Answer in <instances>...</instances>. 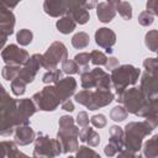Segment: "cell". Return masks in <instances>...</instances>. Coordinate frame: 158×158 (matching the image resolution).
I'll use <instances>...</instances> for the list:
<instances>
[{
	"instance_id": "cell-40",
	"label": "cell",
	"mask_w": 158,
	"mask_h": 158,
	"mask_svg": "<svg viewBox=\"0 0 158 158\" xmlns=\"http://www.w3.org/2000/svg\"><path fill=\"white\" fill-rule=\"evenodd\" d=\"M77 125L81 128L89 126V116L86 114V111H80L78 115H77Z\"/></svg>"
},
{
	"instance_id": "cell-17",
	"label": "cell",
	"mask_w": 158,
	"mask_h": 158,
	"mask_svg": "<svg viewBox=\"0 0 158 158\" xmlns=\"http://www.w3.org/2000/svg\"><path fill=\"white\" fill-rule=\"evenodd\" d=\"M95 42L99 47L105 48L106 53H112V46L116 43V35L111 28L107 27H100L95 32Z\"/></svg>"
},
{
	"instance_id": "cell-36",
	"label": "cell",
	"mask_w": 158,
	"mask_h": 158,
	"mask_svg": "<svg viewBox=\"0 0 158 158\" xmlns=\"http://www.w3.org/2000/svg\"><path fill=\"white\" fill-rule=\"evenodd\" d=\"M74 60L79 64L80 68H85V67H89V62H91V58H90V53H86V52H81V53H78L75 54L74 57Z\"/></svg>"
},
{
	"instance_id": "cell-4",
	"label": "cell",
	"mask_w": 158,
	"mask_h": 158,
	"mask_svg": "<svg viewBox=\"0 0 158 158\" xmlns=\"http://www.w3.org/2000/svg\"><path fill=\"white\" fill-rule=\"evenodd\" d=\"M74 99L78 104L94 111L111 104L115 96L111 89H95V90L83 89L75 94Z\"/></svg>"
},
{
	"instance_id": "cell-31",
	"label": "cell",
	"mask_w": 158,
	"mask_h": 158,
	"mask_svg": "<svg viewBox=\"0 0 158 158\" xmlns=\"http://www.w3.org/2000/svg\"><path fill=\"white\" fill-rule=\"evenodd\" d=\"M116 11L120 14V16L123 20H131L132 19V6L128 1H121L116 6Z\"/></svg>"
},
{
	"instance_id": "cell-34",
	"label": "cell",
	"mask_w": 158,
	"mask_h": 158,
	"mask_svg": "<svg viewBox=\"0 0 158 158\" xmlns=\"http://www.w3.org/2000/svg\"><path fill=\"white\" fill-rule=\"evenodd\" d=\"M90 58H91V63L94 65H105L109 59L106 57V54H104L101 51H98V49H94L90 52Z\"/></svg>"
},
{
	"instance_id": "cell-12",
	"label": "cell",
	"mask_w": 158,
	"mask_h": 158,
	"mask_svg": "<svg viewBox=\"0 0 158 158\" xmlns=\"http://www.w3.org/2000/svg\"><path fill=\"white\" fill-rule=\"evenodd\" d=\"M68 58V51H67V47L64 46V43L59 42V41H56L53 42L48 48L47 51L42 54V58H41V63H42V67L47 70H51V69H54L57 68V65L65 60Z\"/></svg>"
},
{
	"instance_id": "cell-9",
	"label": "cell",
	"mask_w": 158,
	"mask_h": 158,
	"mask_svg": "<svg viewBox=\"0 0 158 158\" xmlns=\"http://www.w3.org/2000/svg\"><path fill=\"white\" fill-rule=\"evenodd\" d=\"M63 153L62 144L58 138H51L48 135L43 132H38L35 139V148H33V157H44L52 158L57 157Z\"/></svg>"
},
{
	"instance_id": "cell-24",
	"label": "cell",
	"mask_w": 158,
	"mask_h": 158,
	"mask_svg": "<svg viewBox=\"0 0 158 158\" xmlns=\"http://www.w3.org/2000/svg\"><path fill=\"white\" fill-rule=\"evenodd\" d=\"M143 156L147 158H158V135H154L143 144Z\"/></svg>"
},
{
	"instance_id": "cell-46",
	"label": "cell",
	"mask_w": 158,
	"mask_h": 158,
	"mask_svg": "<svg viewBox=\"0 0 158 158\" xmlns=\"http://www.w3.org/2000/svg\"><path fill=\"white\" fill-rule=\"evenodd\" d=\"M96 5H98V0H86L85 7L88 10H93L94 7H96Z\"/></svg>"
},
{
	"instance_id": "cell-26",
	"label": "cell",
	"mask_w": 158,
	"mask_h": 158,
	"mask_svg": "<svg viewBox=\"0 0 158 158\" xmlns=\"http://www.w3.org/2000/svg\"><path fill=\"white\" fill-rule=\"evenodd\" d=\"M90 42V37L85 32H78L72 37V44L77 49H83L85 48Z\"/></svg>"
},
{
	"instance_id": "cell-32",
	"label": "cell",
	"mask_w": 158,
	"mask_h": 158,
	"mask_svg": "<svg viewBox=\"0 0 158 158\" xmlns=\"http://www.w3.org/2000/svg\"><path fill=\"white\" fill-rule=\"evenodd\" d=\"M32 38H33V33L27 30V28H22L17 32L16 35V41L17 43H20V46H27L32 42Z\"/></svg>"
},
{
	"instance_id": "cell-29",
	"label": "cell",
	"mask_w": 158,
	"mask_h": 158,
	"mask_svg": "<svg viewBox=\"0 0 158 158\" xmlns=\"http://www.w3.org/2000/svg\"><path fill=\"white\" fill-rule=\"evenodd\" d=\"M127 115H128V112H127V110L125 109L123 105L122 106L121 105H116L110 111V118L114 120V121H116V122H121V121L126 120L127 118Z\"/></svg>"
},
{
	"instance_id": "cell-38",
	"label": "cell",
	"mask_w": 158,
	"mask_h": 158,
	"mask_svg": "<svg viewBox=\"0 0 158 158\" xmlns=\"http://www.w3.org/2000/svg\"><path fill=\"white\" fill-rule=\"evenodd\" d=\"M89 156H91V157H99V153H96L95 151H93L91 148H89L86 146H80L77 149V152H75V157L77 158H79V157H89Z\"/></svg>"
},
{
	"instance_id": "cell-21",
	"label": "cell",
	"mask_w": 158,
	"mask_h": 158,
	"mask_svg": "<svg viewBox=\"0 0 158 158\" xmlns=\"http://www.w3.org/2000/svg\"><path fill=\"white\" fill-rule=\"evenodd\" d=\"M79 139L81 142H84V143H88L90 147H96L100 143V136H99V133L94 128H91L89 126H86V127H84V128L80 130Z\"/></svg>"
},
{
	"instance_id": "cell-7",
	"label": "cell",
	"mask_w": 158,
	"mask_h": 158,
	"mask_svg": "<svg viewBox=\"0 0 158 158\" xmlns=\"http://www.w3.org/2000/svg\"><path fill=\"white\" fill-rule=\"evenodd\" d=\"M86 0H44L43 11L51 17L70 16L85 7Z\"/></svg>"
},
{
	"instance_id": "cell-44",
	"label": "cell",
	"mask_w": 158,
	"mask_h": 158,
	"mask_svg": "<svg viewBox=\"0 0 158 158\" xmlns=\"http://www.w3.org/2000/svg\"><path fill=\"white\" fill-rule=\"evenodd\" d=\"M60 107H62V110H65V111H69V112L74 111V104H73V101L70 99H68L64 102H62L60 104Z\"/></svg>"
},
{
	"instance_id": "cell-13",
	"label": "cell",
	"mask_w": 158,
	"mask_h": 158,
	"mask_svg": "<svg viewBox=\"0 0 158 158\" xmlns=\"http://www.w3.org/2000/svg\"><path fill=\"white\" fill-rule=\"evenodd\" d=\"M125 148V131L120 126H111L109 130V144L105 146L104 153L107 157L118 154Z\"/></svg>"
},
{
	"instance_id": "cell-14",
	"label": "cell",
	"mask_w": 158,
	"mask_h": 158,
	"mask_svg": "<svg viewBox=\"0 0 158 158\" xmlns=\"http://www.w3.org/2000/svg\"><path fill=\"white\" fill-rule=\"evenodd\" d=\"M1 58L6 64L23 65L30 56L26 49L20 48L17 44H7L1 51Z\"/></svg>"
},
{
	"instance_id": "cell-45",
	"label": "cell",
	"mask_w": 158,
	"mask_h": 158,
	"mask_svg": "<svg viewBox=\"0 0 158 158\" xmlns=\"http://www.w3.org/2000/svg\"><path fill=\"white\" fill-rule=\"evenodd\" d=\"M139 156V153H136V152H132L127 148H123L120 153H118V157H137Z\"/></svg>"
},
{
	"instance_id": "cell-28",
	"label": "cell",
	"mask_w": 158,
	"mask_h": 158,
	"mask_svg": "<svg viewBox=\"0 0 158 158\" xmlns=\"http://www.w3.org/2000/svg\"><path fill=\"white\" fill-rule=\"evenodd\" d=\"M62 74H63V70H60L58 68L51 69V70H48L43 74L42 81L44 84H56L57 81H59L62 79Z\"/></svg>"
},
{
	"instance_id": "cell-19",
	"label": "cell",
	"mask_w": 158,
	"mask_h": 158,
	"mask_svg": "<svg viewBox=\"0 0 158 158\" xmlns=\"http://www.w3.org/2000/svg\"><path fill=\"white\" fill-rule=\"evenodd\" d=\"M37 133L33 131V128L28 125H21L19 127H16L15 132H14V141L19 144V146H27L32 142H35Z\"/></svg>"
},
{
	"instance_id": "cell-10",
	"label": "cell",
	"mask_w": 158,
	"mask_h": 158,
	"mask_svg": "<svg viewBox=\"0 0 158 158\" xmlns=\"http://www.w3.org/2000/svg\"><path fill=\"white\" fill-rule=\"evenodd\" d=\"M80 84L83 89H110L112 85L111 77L100 68L81 72Z\"/></svg>"
},
{
	"instance_id": "cell-2",
	"label": "cell",
	"mask_w": 158,
	"mask_h": 158,
	"mask_svg": "<svg viewBox=\"0 0 158 158\" xmlns=\"http://www.w3.org/2000/svg\"><path fill=\"white\" fill-rule=\"evenodd\" d=\"M158 126V115H148L143 121H133L125 126V148L138 153L143 138Z\"/></svg>"
},
{
	"instance_id": "cell-47",
	"label": "cell",
	"mask_w": 158,
	"mask_h": 158,
	"mask_svg": "<svg viewBox=\"0 0 158 158\" xmlns=\"http://www.w3.org/2000/svg\"><path fill=\"white\" fill-rule=\"evenodd\" d=\"M109 4H111V5H114V6H117L120 2H121V0H106Z\"/></svg>"
},
{
	"instance_id": "cell-48",
	"label": "cell",
	"mask_w": 158,
	"mask_h": 158,
	"mask_svg": "<svg viewBox=\"0 0 158 158\" xmlns=\"http://www.w3.org/2000/svg\"><path fill=\"white\" fill-rule=\"evenodd\" d=\"M157 59H158V51H157Z\"/></svg>"
},
{
	"instance_id": "cell-27",
	"label": "cell",
	"mask_w": 158,
	"mask_h": 158,
	"mask_svg": "<svg viewBox=\"0 0 158 158\" xmlns=\"http://www.w3.org/2000/svg\"><path fill=\"white\" fill-rule=\"evenodd\" d=\"M22 65H12V64H6L2 70H1V75L5 80H9V81H12L15 78H17L19 73H20V69H21Z\"/></svg>"
},
{
	"instance_id": "cell-8",
	"label": "cell",
	"mask_w": 158,
	"mask_h": 158,
	"mask_svg": "<svg viewBox=\"0 0 158 158\" xmlns=\"http://www.w3.org/2000/svg\"><path fill=\"white\" fill-rule=\"evenodd\" d=\"M143 68L144 73L141 78L139 89L149 100L158 95V59L146 58L143 60Z\"/></svg>"
},
{
	"instance_id": "cell-23",
	"label": "cell",
	"mask_w": 158,
	"mask_h": 158,
	"mask_svg": "<svg viewBox=\"0 0 158 158\" xmlns=\"http://www.w3.org/2000/svg\"><path fill=\"white\" fill-rule=\"evenodd\" d=\"M77 22L73 17L70 16H62L57 22H56V27L57 30L63 33V35H69L70 32H73L75 30Z\"/></svg>"
},
{
	"instance_id": "cell-37",
	"label": "cell",
	"mask_w": 158,
	"mask_h": 158,
	"mask_svg": "<svg viewBox=\"0 0 158 158\" xmlns=\"http://www.w3.org/2000/svg\"><path fill=\"white\" fill-rule=\"evenodd\" d=\"M90 122L93 123L94 127H96V128H102V127L106 126L107 120H106V117H105L102 114H98V115H94V116L90 117Z\"/></svg>"
},
{
	"instance_id": "cell-16",
	"label": "cell",
	"mask_w": 158,
	"mask_h": 158,
	"mask_svg": "<svg viewBox=\"0 0 158 158\" xmlns=\"http://www.w3.org/2000/svg\"><path fill=\"white\" fill-rule=\"evenodd\" d=\"M41 58H42V54H38V53L32 54L27 59V62L21 67L17 78H20L21 80H23L26 84L32 83L33 79L36 78L38 70H40V67H42Z\"/></svg>"
},
{
	"instance_id": "cell-30",
	"label": "cell",
	"mask_w": 158,
	"mask_h": 158,
	"mask_svg": "<svg viewBox=\"0 0 158 158\" xmlns=\"http://www.w3.org/2000/svg\"><path fill=\"white\" fill-rule=\"evenodd\" d=\"M62 70L63 73L68 74V75H72V74H77L80 72V67L79 64L74 60V59H65L62 62Z\"/></svg>"
},
{
	"instance_id": "cell-22",
	"label": "cell",
	"mask_w": 158,
	"mask_h": 158,
	"mask_svg": "<svg viewBox=\"0 0 158 158\" xmlns=\"http://www.w3.org/2000/svg\"><path fill=\"white\" fill-rule=\"evenodd\" d=\"M1 156L4 158H16V157H26L25 153L17 149V143L15 141H2L0 143Z\"/></svg>"
},
{
	"instance_id": "cell-5",
	"label": "cell",
	"mask_w": 158,
	"mask_h": 158,
	"mask_svg": "<svg viewBox=\"0 0 158 158\" xmlns=\"http://www.w3.org/2000/svg\"><path fill=\"white\" fill-rule=\"evenodd\" d=\"M141 70L131 64H122L111 70V83L116 91V95H121L128 86L135 85L138 81Z\"/></svg>"
},
{
	"instance_id": "cell-18",
	"label": "cell",
	"mask_w": 158,
	"mask_h": 158,
	"mask_svg": "<svg viewBox=\"0 0 158 158\" xmlns=\"http://www.w3.org/2000/svg\"><path fill=\"white\" fill-rule=\"evenodd\" d=\"M54 88H56L62 102H64L72 95H74L75 89H77V81L73 77H65V78H62L59 81H57L54 84Z\"/></svg>"
},
{
	"instance_id": "cell-6",
	"label": "cell",
	"mask_w": 158,
	"mask_h": 158,
	"mask_svg": "<svg viewBox=\"0 0 158 158\" xmlns=\"http://www.w3.org/2000/svg\"><path fill=\"white\" fill-rule=\"evenodd\" d=\"M117 102L122 104L127 112L133 114L139 117L146 116V110L148 105V99L147 96L142 93L141 89L138 88H130L126 89L121 95L117 96Z\"/></svg>"
},
{
	"instance_id": "cell-41",
	"label": "cell",
	"mask_w": 158,
	"mask_h": 158,
	"mask_svg": "<svg viewBox=\"0 0 158 158\" xmlns=\"http://www.w3.org/2000/svg\"><path fill=\"white\" fill-rule=\"evenodd\" d=\"M146 9L154 16H158V0H147Z\"/></svg>"
},
{
	"instance_id": "cell-33",
	"label": "cell",
	"mask_w": 158,
	"mask_h": 158,
	"mask_svg": "<svg viewBox=\"0 0 158 158\" xmlns=\"http://www.w3.org/2000/svg\"><path fill=\"white\" fill-rule=\"evenodd\" d=\"M26 83L23 80H21L20 78H15L12 81H11V91L14 95L16 96H21L25 94L26 91Z\"/></svg>"
},
{
	"instance_id": "cell-11",
	"label": "cell",
	"mask_w": 158,
	"mask_h": 158,
	"mask_svg": "<svg viewBox=\"0 0 158 158\" xmlns=\"http://www.w3.org/2000/svg\"><path fill=\"white\" fill-rule=\"evenodd\" d=\"M32 100L36 104L37 109L41 111H54L59 104H62V100L53 85H47L42 90L35 93L32 95Z\"/></svg>"
},
{
	"instance_id": "cell-39",
	"label": "cell",
	"mask_w": 158,
	"mask_h": 158,
	"mask_svg": "<svg viewBox=\"0 0 158 158\" xmlns=\"http://www.w3.org/2000/svg\"><path fill=\"white\" fill-rule=\"evenodd\" d=\"M148 115H158V95L154 96L153 99H149L147 110H146V116Z\"/></svg>"
},
{
	"instance_id": "cell-15",
	"label": "cell",
	"mask_w": 158,
	"mask_h": 158,
	"mask_svg": "<svg viewBox=\"0 0 158 158\" xmlns=\"http://www.w3.org/2000/svg\"><path fill=\"white\" fill-rule=\"evenodd\" d=\"M14 27H15V15L14 12L5 7L1 6L0 11V47H5V42L9 36L14 33Z\"/></svg>"
},
{
	"instance_id": "cell-3",
	"label": "cell",
	"mask_w": 158,
	"mask_h": 158,
	"mask_svg": "<svg viewBox=\"0 0 158 158\" xmlns=\"http://www.w3.org/2000/svg\"><path fill=\"white\" fill-rule=\"evenodd\" d=\"M58 133H57V138L59 139L62 148H63V153H73L77 152V149L79 148V126L75 125L74 118L69 115H63L59 118L58 122Z\"/></svg>"
},
{
	"instance_id": "cell-42",
	"label": "cell",
	"mask_w": 158,
	"mask_h": 158,
	"mask_svg": "<svg viewBox=\"0 0 158 158\" xmlns=\"http://www.w3.org/2000/svg\"><path fill=\"white\" fill-rule=\"evenodd\" d=\"M118 65H120V64H118V60H117V58H115V57H110V58L107 59L106 64H105L106 69H109V70H112V69H115V68L118 67Z\"/></svg>"
},
{
	"instance_id": "cell-20",
	"label": "cell",
	"mask_w": 158,
	"mask_h": 158,
	"mask_svg": "<svg viewBox=\"0 0 158 158\" xmlns=\"http://www.w3.org/2000/svg\"><path fill=\"white\" fill-rule=\"evenodd\" d=\"M115 15H116V6L109 2H99L96 5V16L99 21L107 23L114 20Z\"/></svg>"
},
{
	"instance_id": "cell-35",
	"label": "cell",
	"mask_w": 158,
	"mask_h": 158,
	"mask_svg": "<svg viewBox=\"0 0 158 158\" xmlns=\"http://www.w3.org/2000/svg\"><path fill=\"white\" fill-rule=\"evenodd\" d=\"M154 22V15L152 12H149L148 10L146 11H142L139 15H138V23L143 27H148L151 26L152 23Z\"/></svg>"
},
{
	"instance_id": "cell-43",
	"label": "cell",
	"mask_w": 158,
	"mask_h": 158,
	"mask_svg": "<svg viewBox=\"0 0 158 158\" xmlns=\"http://www.w3.org/2000/svg\"><path fill=\"white\" fill-rule=\"evenodd\" d=\"M20 1H22V0H1V6H5L11 10V9L16 7Z\"/></svg>"
},
{
	"instance_id": "cell-25",
	"label": "cell",
	"mask_w": 158,
	"mask_h": 158,
	"mask_svg": "<svg viewBox=\"0 0 158 158\" xmlns=\"http://www.w3.org/2000/svg\"><path fill=\"white\" fill-rule=\"evenodd\" d=\"M144 44L152 52H157L158 51V30H151V31H148L146 33Z\"/></svg>"
},
{
	"instance_id": "cell-1",
	"label": "cell",
	"mask_w": 158,
	"mask_h": 158,
	"mask_svg": "<svg viewBox=\"0 0 158 158\" xmlns=\"http://www.w3.org/2000/svg\"><path fill=\"white\" fill-rule=\"evenodd\" d=\"M0 135L10 136L15 132L16 127L21 125H28V122L22 117L19 102L16 99H12L5 88H1V105H0Z\"/></svg>"
}]
</instances>
